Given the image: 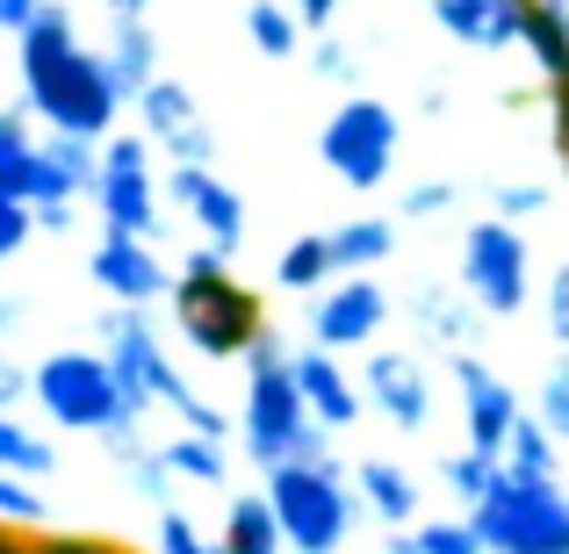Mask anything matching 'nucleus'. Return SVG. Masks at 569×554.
Instances as JSON below:
<instances>
[{
  "mask_svg": "<svg viewBox=\"0 0 569 554\" xmlns=\"http://www.w3.org/2000/svg\"><path fill=\"white\" fill-rule=\"evenodd\" d=\"M548 202H556V188H548V181H498V188H490V216L519 223V231H527Z\"/></svg>",
  "mask_w": 569,
  "mask_h": 554,
  "instance_id": "2f4dec72",
  "label": "nucleus"
},
{
  "mask_svg": "<svg viewBox=\"0 0 569 554\" xmlns=\"http://www.w3.org/2000/svg\"><path fill=\"white\" fill-rule=\"evenodd\" d=\"M389 554H418V547H411V526H403V533H389Z\"/></svg>",
  "mask_w": 569,
  "mask_h": 554,
  "instance_id": "de8ad7c7",
  "label": "nucleus"
},
{
  "mask_svg": "<svg viewBox=\"0 0 569 554\" xmlns=\"http://www.w3.org/2000/svg\"><path fill=\"white\" fill-rule=\"evenodd\" d=\"M87 274H94V289L109 295V303H123V310H152V303L173 295V266L152 252V238H130V231H101Z\"/></svg>",
  "mask_w": 569,
  "mask_h": 554,
  "instance_id": "4468645a",
  "label": "nucleus"
},
{
  "mask_svg": "<svg viewBox=\"0 0 569 554\" xmlns=\"http://www.w3.org/2000/svg\"><path fill=\"white\" fill-rule=\"evenodd\" d=\"M14 72H22V109L37 115L51 138H116L130 101L116 94L101 43L80 37V14L66 0H43L37 22L14 37Z\"/></svg>",
  "mask_w": 569,
  "mask_h": 554,
  "instance_id": "f257e3e1",
  "label": "nucleus"
},
{
  "mask_svg": "<svg viewBox=\"0 0 569 554\" xmlns=\"http://www.w3.org/2000/svg\"><path fill=\"white\" fill-rule=\"evenodd\" d=\"M267 504L281 518L289 554H339L361 526V490L347 483L339 461H281L267 469Z\"/></svg>",
  "mask_w": 569,
  "mask_h": 554,
  "instance_id": "20e7f679",
  "label": "nucleus"
},
{
  "mask_svg": "<svg viewBox=\"0 0 569 554\" xmlns=\"http://www.w3.org/2000/svg\"><path fill=\"white\" fill-rule=\"evenodd\" d=\"M289 367H296V389H303L310 417H318V425L332 432V440L361 425L368 396H361V382H353V374L339 367V353H325V346H296V353H289Z\"/></svg>",
  "mask_w": 569,
  "mask_h": 554,
  "instance_id": "a211bd4d",
  "label": "nucleus"
},
{
  "mask_svg": "<svg viewBox=\"0 0 569 554\" xmlns=\"http://www.w3.org/2000/svg\"><path fill=\"white\" fill-rule=\"evenodd\" d=\"M548 332H556V346L569 353V260L548 274Z\"/></svg>",
  "mask_w": 569,
  "mask_h": 554,
  "instance_id": "ea45409f",
  "label": "nucleus"
},
{
  "mask_svg": "<svg viewBox=\"0 0 569 554\" xmlns=\"http://www.w3.org/2000/svg\"><path fill=\"white\" fill-rule=\"evenodd\" d=\"M505 469H512V475H562V440L527 411L512 425V440H505Z\"/></svg>",
  "mask_w": 569,
  "mask_h": 554,
  "instance_id": "c756f323",
  "label": "nucleus"
},
{
  "mask_svg": "<svg viewBox=\"0 0 569 554\" xmlns=\"http://www.w3.org/2000/svg\"><path fill=\"white\" fill-rule=\"evenodd\" d=\"M72 223H80V209H37V231H51V238H66Z\"/></svg>",
  "mask_w": 569,
  "mask_h": 554,
  "instance_id": "c03bdc74",
  "label": "nucleus"
},
{
  "mask_svg": "<svg viewBox=\"0 0 569 554\" xmlns=\"http://www.w3.org/2000/svg\"><path fill=\"white\" fill-rule=\"evenodd\" d=\"M332 281H339V266H332L325 231H303V238H289V245L274 252V289L281 295H325Z\"/></svg>",
  "mask_w": 569,
  "mask_h": 554,
  "instance_id": "393cba45",
  "label": "nucleus"
},
{
  "mask_svg": "<svg viewBox=\"0 0 569 554\" xmlns=\"http://www.w3.org/2000/svg\"><path fill=\"white\" fill-rule=\"evenodd\" d=\"M0 526H51V497H37L29 475L0 469Z\"/></svg>",
  "mask_w": 569,
  "mask_h": 554,
  "instance_id": "473e14b6",
  "label": "nucleus"
},
{
  "mask_svg": "<svg viewBox=\"0 0 569 554\" xmlns=\"http://www.w3.org/2000/svg\"><path fill=\"white\" fill-rule=\"evenodd\" d=\"M440 37H455L461 51H519L527 43V0H426Z\"/></svg>",
  "mask_w": 569,
  "mask_h": 554,
  "instance_id": "f3484780",
  "label": "nucleus"
},
{
  "mask_svg": "<svg viewBox=\"0 0 569 554\" xmlns=\"http://www.w3.org/2000/svg\"><path fill=\"white\" fill-rule=\"evenodd\" d=\"M353 490H361V512H376L389 533H403V526H418V475L403 469V461H361V469H353Z\"/></svg>",
  "mask_w": 569,
  "mask_h": 554,
  "instance_id": "4be33fe9",
  "label": "nucleus"
},
{
  "mask_svg": "<svg viewBox=\"0 0 569 554\" xmlns=\"http://www.w3.org/2000/svg\"><path fill=\"white\" fill-rule=\"evenodd\" d=\"M447 209H461V181H411L397 202V223H440Z\"/></svg>",
  "mask_w": 569,
  "mask_h": 554,
  "instance_id": "72a5a7b5",
  "label": "nucleus"
},
{
  "mask_svg": "<svg viewBox=\"0 0 569 554\" xmlns=\"http://www.w3.org/2000/svg\"><path fill=\"white\" fill-rule=\"evenodd\" d=\"M101 8H109V14H144L152 0H101Z\"/></svg>",
  "mask_w": 569,
  "mask_h": 554,
  "instance_id": "49530a36",
  "label": "nucleus"
},
{
  "mask_svg": "<svg viewBox=\"0 0 569 554\" xmlns=\"http://www.w3.org/2000/svg\"><path fill=\"white\" fill-rule=\"evenodd\" d=\"M289 8H296V22H303L310 37H325V29L339 22V8H347V0H289Z\"/></svg>",
  "mask_w": 569,
  "mask_h": 554,
  "instance_id": "79ce46f5",
  "label": "nucleus"
},
{
  "mask_svg": "<svg viewBox=\"0 0 569 554\" xmlns=\"http://www.w3.org/2000/svg\"><path fill=\"white\" fill-rule=\"evenodd\" d=\"M29 238H37V209H29L22 194H0V266H8Z\"/></svg>",
  "mask_w": 569,
  "mask_h": 554,
  "instance_id": "4c0bfd02",
  "label": "nucleus"
},
{
  "mask_svg": "<svg viewBox=\"0 0 569 554\" xmlns=\"http://www.w3.org/2000/svg\"><path fill=\"white\" fill-rule=\"evenodd\" d=\"M223 547H231V554H289L267 490H238V497L223 504Z\"/></svg>",
  "mask_w": 569,
  "mask_h": 554,
  "instance_id": "b1692460",
  "label": "nucleus"
},
{
  "mask_svg": "<svg viewBox=\"0 0 569 554\" xmlns=\"http://www.w3.org/2000/svg\"><path fill=\"white\" fill-rule=\"evenodd\" d=\"M289 339L267 324L260 346L246 353V396H238V446L246 461L260 469H281V461H339L332 454V432L310 417L303 389H296V367H289Z\"/></svg>",
  "mask_w": 569,
  "mask_h": 554,
  "instance_id": "f03ea898",
  "label": "nucleus"
},
{
  "mask_svg": "<svg viewBox=\"0 0 569 554\" xmlns=\"http://www.w3.org/2000/svg\"><path fill=\"white\" fill-rule=\"evenodd\" d=\"M29 324V295H0V339H14Z\"/></svg>",
  "mask_w": 569,
  "mask_h": 554,
  "instance_id": "37998d69",
  "label": "nucleus"
},
{
  "mask_svg": "<svg viewBox=\"0 0 569 554\" xmlns=\"http://www.w3.org/2000/svg\"><path fill=\"white\" fill-rule=\"evenodd\" d=\"M101 454L123 469V483L138 490L152 512H173V483H181V475L167 469L159 440H144V425H116V432H101Z\"/></svg>",
  "mask_w": 569,
  "mask_h": 554,
  "instance_id": "aec40b11",
  "label": "nucleus"
},
{
  "mask_svg": "<svg viewBox=\"0 0 569 554\" xmlns=\"http://www.w3.org/2000/svg\"><path fill=\"white\" fill-rule=\"evenodd\" d=\"M246 37H252V51L274 58V66H289V58L310 51V29L296 22L289 0H252V8H246Z\"/></svg>",
  "mask_w": 569,
  "mask_h": 554,
  "instance_id": "bb28decb",
  "label": "nucleus"
},
{
  "mask_svg": "<svg viewBox=\"0 0 569 554\" xmlns=\"http://www.w3.org/2000/svg\"><path fill=\"white\" fill-rule=\"evenodd\" d=\"M37 115L22 101H0V194H22L29 202V173H37Z\"/></svg>",
  "mask_w": 569,
  "mask_h": 554,
  "instance_id": "a878e982",
  "label": "nucleus"
},
{
  "mask_svg": "<svg viewBox=\"0 0 569 554\" xmlns=\"http://www.w3.org/2000/svg\"><path fill=\"white\" fill-rule=\"evenodd\" d=\"M29 403L43 411L51 432H116L138 425L130 417V396L116 382V367L101 361V346H58L37 361V382H29Z\"/></svg>",
  "mask_w": 569,
  "mask_h": 554,
  "instance_id": "423d86ee",
  "label": "nucleus"
},
{
  "mask_svg": "<svg viewBox=\"0 0 569 554\" xmlns=\"http://www.w3.org/2000/svg\"><path fill=\"white\" fill-rule=\"evenodd\" d=\"M0 469L8 475H51L58 469V446H51V432H37V425H22L14 411H0Z\"/></svg>",
  "mask_w": 569,
  "mask_h": 554,
  "instance_id": "c85d7f7f",
  "label": "nucleus"
},
{
  "mask_svg": "<svg viewBox=\"0 0 569 554\" xmlns=\"http://www.w3.org/2000/svg\"><path fill=\"white\" fill-rule=\"evenodd\" d=\"M101 58H109L116 94L138 101L144 87L159 80V29L144 22V14H109V43H101Z\"/></svg>",
  "mask_w": 569,
  "mask_h": 554,
  "instance_id": "412c9836",
  "label": "nucleus"
},
{
  "mask_svg": "<svg viewBox=\"0 0 569 554\" xmlns=\"http://www.w3.org/2000/svg\"><path fill=\"white\" fill-rule=\"evenodd\" d=\"M159 554H231L223 541H202L188 512H159Z\"/></svg>",
  "mask_w": 569,
  "mask_h": 554,
  "instance_id": "58836bf2",
  "label": "nucleus"
},
{
  "mask_svg": "<svg viewBox=\"0 0 569 554\" xmlns=\"http://www.w3.org/2000/svg\"><path fill=\"white\" fill-rule=\"evenodd\" d=\"M397 152H403V115L389 109L382 94H347L332 115H325V130H318L325 173H332L339 188H353V194L389 188Z\"/></svg>",
  "mask_w": 569,
  "mask_h": 554,
  "instance_id": "0eeeda50",
  "label": "nucleus"
},
{
  "mask_svg": "<svg viewBox=\"0 0 569 554\" xmlns=\"http://www.w3.org/2000/svg\"><path fill=\"white\" fill-rule=\"evenodd\" d=\"M403 310H411V324L447 353V361H455V353H476V339H483V310H476L461 289H432V281H418V289L403 295Z\"/></svg>",
  "mask_w": 569,
  "mask_h": 554,
  "instance_id": "6ab92c4d",
  "label": "nucleus"
},
{
  "mask_svg": "<svg viewBox=\"0 0 569 554\" xmlns=\"http://www.w3.org/2000/svg\"><path fill=\"white\" fill-rule=\"evenodd\" d=\"M411 547L418 554H483L469 518H426V526H411Z\"/></svg>",
  "mask_w": 569,
  "mask_h": 554,
  "instance_id": "c9c22d12",
  "label": "nucleus"
},
{
  "mask_svg": "<svg viewBox=\"0 0 569 554\" xmlns=\"http://www.w3.org/2000/svg\"><path fill=\"white\" fill-rule=\"evenodd\" d=\"M94 209H101V231L159 238V223H167V188H159V173H152V138H144V130H116V138H101Z\"/></svg>",
  "mask_w": 569,
  "mask_h": 554,
  "instance_id": "1a4fd4ad",
  "label": "nucleus"
},
{
  "mask_svg": "<svg viewBox=\"0 0 569 554\" xmlns=\"http://www.w3.org/2000/svg\"><path fill=\"white\" fill-rule=\"evenodd\" d=\"M310 72H318V80H332V87H347V94H361V51H353V43H339V37H318L310 43Z\"/></svg>",
  "mask_w": 569,
  "mask_h": 554,
  "instance_id": "f704fd0d",
  "label": "nucleus"
},
{
  "mask_svg": "<svg viewBox=\"0 0 569 554\" xmlns=\"http://www.w3.org/2000/svg\"><path fill=\"white\" fill-rule=\"evenodd\" d=\"M167 202L202 231V245H217L223 260H238L252 238V216H246V194L223 181L217 167H167Z\"/></svg>",
  "mask_w": 569,
  "mask_h": 554,
  "instance_id": "f8f14e48",
  "label": "nucleus"
},
{
  "mask_svg": "<svg viewBox=\"0 0 569 554\" xmlns=\"http://www.w3.org/2000/svg\"><path fill=\"white\" fill-rule=\"evenodd\" d=\"M130 109H138V130L152 138V152H167V167H217V130L202 123V101L188 80L159 72Z\"/></svg>",
  "mask_w": 569,
  "mask_h": 554,
  "instance_id": "9d476101",
  "label": "nucleus"
},
{
  "mask_svg": "<svg viewBox=\"0 0 569 554\" xmlns=\"http://www.w3.org/2000/svg\"><path fill=\"white\" fill-rule=\"evenodd\" d=\"M389 324V289L376 274H339L332 289L310 303V346L325 353H353V346H376V332Z\"/></svg>",
  "mask_w": 569,
  "mask_h": 554,
  "instance_id": "ddd939ff",
  "label": "nucleus"
},
{
  "mask_svg": "<svg viewBox=\"0 0 569 554\" xmlns=\"http://www.w3.org/2000/svg\"><path fill=\"white\" fill-rule=\"evenodd\" d=\"M167 303H173L181 339L202 353V361H238V367H246V353L260 346V332H267L260 289H246L217 245L181 252V274H173V295H167Z\"/></svg>",
  "mask_w": 569,
  "mask_h": 554,
  "instance_id": "7ed1b4c3",
  "label": "nucleus"
},
{
  "mask_svg": "<svg viewBox=\"0 0 569 554\" xmlns=\"http://www.w3.org/2000/svg\"><path fill=\"white\" fill-rule=\"evenodd\" d=\"M397 231H403L397 216H368V209H361V216L332 223V231H325V245H332V266H339V274H368V266H389Z\"/></svg>",
  "mask_w": 569,
  "mask_h": 554,
  "instance_id": "5701e85b",
  "label": "nucleus"
},
{
  "mask_svg": "<svg viewBox=\"0 0 569 554\" xmlns=\"http://www.w3.org/2000/svg\"><path fill=\"white\" fill-rule=\"evenodd\" d=\"M447 374H455V396H461V440H469L476 454L505 461V440H512V425L527 417V396H519L483 353H455Z\"/></svg>",
  "mask_w": 569,
  "mask_h": 554,
  "instance_id": "9b49d317",
  "label": "nucleus"
},
{
  "mask_svg": "<svg viewBox=\"0 0 569 554\" xmlns=\"http://www.w3.org/2000/svg\"><path fill=\"white\" fill-rule=\"evenodd\" d=\"M94 181H101V144L43 138L37 173H29V209H80V202H94Z\"/></svg>",
  "mask_w": 569,
  "mask_h": 554,
  "instance_id": "dca6fc26",
  "label": "nucleus"
},
{
  "mask_svg": "<svg viewBox=\"0 0 569 554\" xmlns=\"http://www.w3.org/2000/svg\"><path fill=\"white\" fill-rule=\"evenodd\" d=\"M533 417H541V425H548V432H556V440L569 446V353H562V361L541 374V403H533Z\"/></svg>",
  "mask_w": 569,
  "mask_h": 554,
  "instance_id": "e433bc0d",
  "label": "nucleus"
},
{
  "mask_svg": "<svg viewBox=\"0 0 569 554\" xmlns=\"http://www.w3.org/2000/svg\"><path fill=\"white\" fill-rule=\"evenodd\" d=\"M418 115H447V80H426V94H418Z\"/></svg>",
  "mask_w": 569,
  "mask_h": 554,
  "instance_id": "a18cd8bd",
  "label": "nucleus"
},
{
  "mask_svg": "<svg viewBox=\"0 0 569 554\" xmlns=\"http://www.w3.org/2000/svg\"><path fill=\"white\" fill-rule=\"evenodd\" d=\"M476 526L483 554H569V490L562 475H498L476 512H461Z\"/></svg>",
  "mask_w": 569,
  "mask_h": 554,
  "instance_id": "39448f33",
  "label": "nucleus"
},
{
  "mask_svg": "<svg viewBox=\"0 0 569 554\" xmlns=\"http://www.w3.org/2000/svg\"><path fill=\"white\" fill-rule=\"evenodd\" d=\"M361 396H368V411H382L397 432H426L432 425V374H426L418 353H397V346L368 353Z\"/></svg>",
  "mask_w": 569,
  "mask_h": 554,
  "instance_id": "2eb2a0df",
  "label": "nucleus"
},
{
  "mask_svg": "<svg viewBox=\"0 0 569 554\" xmlns=\"http://www.w3.org/2000/svg\"><path fill=\"white\" fill-rule=\"evenodd\" d=\"M29 382H37V367H22V361H8V353H0V411H22V403H29Z\"/></svg>",
  "mask_w": 569,
  "mask_h": 554,
  "instance_id": "a19ab883",
  "label": "nucleus"
},
{
  "mask_svg": "<svg viewBox=\"0 0 569 554\" xmlns=\"http://www.w3.org/2000/svg\"><path fill=\"white\" fill-rule=\"evenodd\" d=\"M498 475H505V461L498 454H476V446H455V454L440 461V483L461 497V512H476V504L498 490Z\"/></svg>",
  "mask_w": 569,
  "mask_h": 554,
  "instance_id": "7c9ffc66",
  "label": "nucleus"
},
{
  "mask_svg": "<svg viewBox=\"0 0 569 554\" xmlns=\"http://www.w3.org/2000/svg\"><path fill=\"white\" fill-rule=\"evenodd\" d=\"M159 454H167V469L181 475V483H202V490H223V483H231V454H223V440L173 432V440H159Z\"/></svg>",
  "mask_w": 569,
  "mask_h": 554,
  "instance_id": "cd10ccee",
  "label": "nucleus"
},
{
  "mask_svg": "<svg viewBox=\"0 0 569 554\" xmlns=\"http://www.w3.org/2000/svg\"><path fill=\"white\" fill-rule=\"evenodd\" d=\"M0 37H8V29H0Z\"/></svg>",
  "mask_w": 569,
  "mask_h": 554,
  "instance_id": "09e8293b",
  "label": "nucleus"
},
{
  "mask_svg": "<svg viewBox=\"0 0 569 554\" xmlns=\"http://www.w3.org/2000/svg\"><path fill=\"white\" fill-rule=\"evenodd\" d=\"M455 289L469 295L483 318H519L533 303V245L519 223L505 216H476L461 231V260H455Z\"/></svg>",
  "mask_w": 569,
  "mask_h": 554,
  "instance_id": "6e6552de",
  "label": "nucleus"
}]
</instances>
